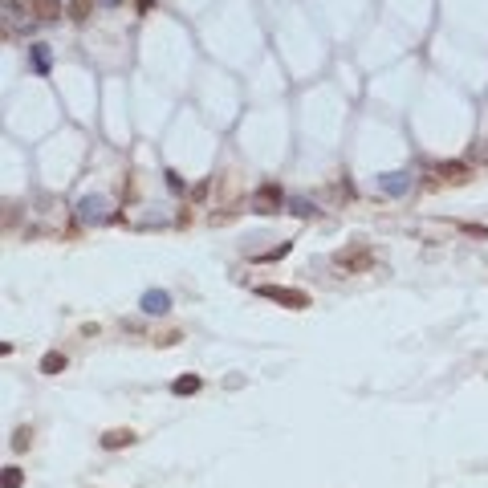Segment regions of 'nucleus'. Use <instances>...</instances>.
Segmentation results:
<instances>
[{"label": "nucleus", "instance_id": "obj_8", "mask_svg": "<svg viewBox=\"0 0 488 488\" xmlns=\"http://www.w3.org/2000/svg\"><path fill=\"white\" fill-rule=\"evenodd\" d=\"M134 444V432H127V427H110V432H102V447H131Z\"/></svg>", "mask_w": 488, "mask_h": 488}, {"label": "nucleus", "instance_id": "obj_5", "mask_svg": "<svg viewBox=\"0 0 488 488\" xmlns=\"http://www.w3.org/2000/svg\"><path fill=\"white\" fill-rule=\"evenodd\" d=\"M338 265L346 273H362V268L374 265V257H370V248H350V253H338Z\"/></svg>", "mask_w": 488, "mask_h": 488}, {"label": "nucleus", "instance_id": "obj_16", "mask_svg": "<svg viewBox=\"0 0 488 488\" xmlns=\"http://www.w3.org/2000/svg\"><path fill=\"white\" fill-rule=\"evenodd\" d=\"M29 436H33V432H29V427H17V432H12V440H8V444L17 447V452H25V447H29Z\"/></svg>", "mask_w": 488, "mask_h": 488}, {"label": "nucleus", "instance_id": "obj_17", "mask_svg": "<svg viewBox=\"0 0 488 488\" xmlns=\"http://www.w3.org/2000/svg\"><path fill=\"white\" fill-rule=\"evenodd\" d=\"M176 342H183V334H179V330H167V334H159V338H155V346H176Z\"/></svg>", "mask_w": 488, "mask_h": 488}, {"label": "nucleus", "instance_id": "obj_4", "mask_svg": "<svg viewBox=\"0 0 488 488\" xmlns=\"http://www.w3.org/2000/svg\"><path fill=\"white\" fill-rule=\"evenodd\" d=\"M138 310L151 313V317H163V313L171 310V293H167V289H147V293L138 297Z\"/></svg>", "mask_w": 488, "mask_h": 488}, {"label": "nucleus", "instance_id": "obj_6", "mask_svg": "<svg viewBox=\"0 0 488 488\" xmlns=\"http://www.w3.org/2000/svg\"><path fill=\"white\" fill-rule=\"evenodd\" d=\"M379 187L387 195H407L411 191V176L407 171H387V176H379Z\"/></svg>", "mask_w": 488, "mask_h": 488}, {"label": "nucleus", "instance_id": "obj_12", "mask_svg": "<svg viewBox=\"0 0 488 488\" xmlns=\"http://www.w3.org/2000/svg\"><path fill=\"white\" fill-rule=\"evenodd\" d=\"M89 12H94V0H70V17L82 25V21H89Z\"/></svg>", "mask_w": 488, "mask_h": 488}, {"label": "nucleus", "instance_id": "obj_22", "mask_svg": "<svg viewBox=\"0 0 488 488\" xmlns=\"http://www.w3.org/2000/svg\"><path fill=\"white\" fill-rule=\"evenodd\" d=\"M476 159H480V163H488V142H480V151H476Z\"/></svg>", "mask_w": 488, "mask_h": 488}, {"label": "nucleus", "instance_id": "obj_20", "mask_svg": "<svg viewBox=\"0 0 488 488\" xmlns=\"http://www.w3.org/2000/svg\"><path fill=\"white\" fill-rule=\"evenodd\" d=\"M464 232H472V236H488V228H480V224H464Z\"/></svg>", "mask_w": 488, "mask_h": 488}, {"label": "nucleus", "instance_id": "obj_11", "mask_svg": "<svg viewBox=\"0 0 488 488\" xmlns=\"http://www.w3.org/2000/svg\"><path fill=\"white\" fill-rule=\"evenodd\" d=\"M200 387H204V379H200V374H183V379H176V383H171V391H176V395H195Z\"/></svg>", "mask_w": 488, "mask_h": 488}, {"label": "nucleus", "instance_id": "obj_21", "mask_svg": "<svg viewBox=\"0 0 488 488\" xmlns=\"http://www.w3.org/2000/svg\"><path fill=\"white\" fill-rule=\"evenodd\" d=\"M151 8H155V0H138V12H142V17H147Z\"/></svg>", "mask_w": 488, "mask_h": 488}, {"label": "nucleus", "instance_id": "obj_15", "mask_svg": "<svg viewBox=\"0 0 488 488\" xmlns=\"http://www.w3.org/2000/svg\"><path fill=\"white\" fill-rule=\"evenodd\" d=\"M289 208H293V216H301V220H310V216H317V208H313L310 200H289Z\"/></svg>", "mask_w": 488, "mask_h": 488}, {"label": "nucleus", "instance_id": "obj_7", "mask_svg": "<svg viewBox=\"0 0 488 488\" xmlns=\"http://www.w3.org/2000/svg\"><path fill=\"white\" fill-rule=\"evenodd\" d=\"M436 176L447 179V183H464V179H472V167H468V163H460V159H447V163H440V167H436Z\"/></svg>", "mask_w": 488, "mask_h": 488}, {"label": "nucleus", "instance_id": "obj_13", "mask_svg": "<svg viewBox=\"0 0 488 488\" xmlns=\"http://www.w3.org/2000/svg\"><path fill=\"white\" fill-rule=\"evenodd\" d=\"M21 485H25V472H21V468H4L0 488H21Z\"/></svg>", "mask_w": 488, "mask_h": 488}, {"label": "nucleus", "instance_id": "obj_2", "mask_svg": "<svg viewBox=\"0 0 488 488\" xmlns=\"http://www.w3.org/2000/svg\"><path fill=\"white\" fill-rule=\"evenodd\" d=\"M281 208H285V191H281L277 183H261L257 195H253V212H257V216H277Z\"/></svg>", "mask_w": 488, "mask_h": 488}, {"label": "nucleus", "instance_id": "obj_23", "mask_svg": "<svg viewBox=\"0 0 488 488\" xmlns=\"http://www.w3.org/2000/svg\"><path fill=\"white\" fill-rule=\"evenodd\" d=\"M106 4H123V0H106Z\"/></svg>", "mask_w": 488, "mask_h": 488}, {"label": "nucleus", "instance_id": "obj_3", "mask_svg": "<svg viewBox=\"0 0 488 488\" xmlns=\"http://www.w3.org/2000/svg\"><path fill=\"white\" fill-rule=\"evenodd\" d=\"M78 220L82 224L110 220V216H106V200H102V195H82V200H78Z\"/></svg>", "mask_w": 488, "mask_h": 488}, {"label": "nucleus", "instance_id": "obj_14", "mask_svg": "<svg viewBox=\"0 0 488 488\" xmlns=\"http://www.w3.org/2000/svg\"><path fill=\"white\" fill-rule=\"evenodd\" d=\"M41 370H45V374H57V370H65V354H45V358H41Z\"/></svg>", "mask_w": 488, "mask_h": 488}, {"label": "nucleus", "instance_id": "obj_10", "mask_svg": "<svg viewBox=\"0 0 488 488\" xmlns=\"http://www.w3.org/2000/svg\"><path fill=\"white\" fill-rule=\"evenodd\" d=\"M29 65H33L37 74H49L53 57H49V49H45V45H33V49H29Z\"/></svg>", "mask_w": 488, "mask_h": 488}, {"label": "nucleus", "instance_id": "obj_1", "mask_svg": "<svg viewBox=\"0 0 488 488\" xmlns=\"http://www.w3.org/2000/svg\"><path fill=\"white\" fill-rule=\"evenodd\" d=\"M257 293H261L265 301L285 306V310H310V293H301V289H285V285H261Z\"/></svg>", "mask_w": 488, "mask_h": 488}, {"label": "nucleus", "instance_id": "obj_18", "mask_svg": "<svg viewBox=\"0 0 488 488\" xmlns=\"http://www.w3.org/2000/svg\"><path fill=\"white\" fill-rule=\"evenodd\" d=\"M167 187H171V191H187V183H183V176H179V171H167Z\"/></svg>", "mask_w": 488, "mask_h": 488}, {"label": "nucleus", "instance_id": "obj_9", "mask_svg": "<svg viewBox=\"0 0 488 488\" xmlns=\"http://www.w3.org/2000/svg\"><path fill=\"white\" fill-rule=\"evenodd\" d=\"M29 8H33L37 21H57L61 17V0H29Z\"/></svg>", "mask_w": 488, "mask_h": 488}, {"label": "nucleus", "instance_id": "obj_19", "mask_svg": "<svg viewBox=\"0 0 488 488\" xmlns=\"http://www.w3.org/2000/svg\"><path fill=\"white\" fill-rule=\"evenodd\" d=\"M281 257H289V244H277V248H273V253H265L261 261H281Z\"/></svg>", "mask_w": 488, "mask_h": 488}]
</instances>
